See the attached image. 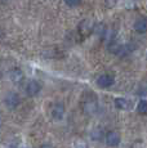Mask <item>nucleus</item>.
Wrapping results in <instances>:
<instances>
[{
    "label": "nucleus",
    "mask_w": 147,
    "mask_h": 148,
    "mask_svg": "<svg viewBox=\"0 0 147 148\" xmlns=\"http://www.w3.org/2000/svg\"><path fill=\"white\" fill-rule=\"evenodd\" d=\"M4 103L9 110H14L19 106V97L14 92H9L4 98Z\"/></svg>",
    "instance_id": "1"
},
{
    "label": "nucleus",
    "mask_w": 147,
    "mask_h": 148,
    "mask_svg": "<svg viewBox=\"0 0 147 148\" xmlns=\"http://www.w3.org/2000/svg\"><path fill=\"white\" fill-rule=\"evenodd\" d=\"M104 140H106V144L109 147H117L120 144V140H121V136L117 132L112 130V132H109L104 136Z\"/></svg>",
    "instance_id": "2"
},
{
    "label": "nucleus",
    "mask_w": 147,
    "mask_h": 148,
    "mask_svg": "<svg viewBox=\"0 0 147 148\" xmlns=\"http://www.w3.org/2000/svg\"><path fill=\"white\" fill-rule=\"evenodd\" d=\"M50 116L56 121L62 120L65 116V106L62 103H54L50 107Z\"/></svg>",
    "instance_id": "3"
},
{
    "label": "nucleus",
    "mask_w": 147,
    "mask_h": 148,
    "mask_svg": "<svg viewBox=\"0 0 147 148\" xmlns=\"http://www.w3.org/2000/svg\"><path fill=\"white\" fill-rule=\"evenodd\" d=\"M114 82H115L114 76L109 75V73H103V75H101L100 77L97 79V85L100 88H103V89L111 88L112 85H114Z\"/></svg>",
    "instance_id": "4"
},
{
    "label": "nucleus",
    "mask_w": 147,
    "mask_h": 148,
    "mask_svg": "<svg viewBox=\"0 0 147 148\" xmlns=\"http://www.w3.org/2000/svg\"><path fill=\"white\" fill-rule=\"evenodd\" d=\"M41 86L40 84H39L36 80H30L29 82L26 84V88H25V90H26V94L29 97H35L39 94V92H40Z\"/></svg>",
    "instance_id": "5"
},
{
    "label": "nucleus",
    "mask_w": 147,
    "mask_h": 148,
    "mask_svg": "<svg viewBox=\"0 0 147 148\" xmlns=\"http://www.w3.org/2000/svg\"><path fill=\"white\" fill-rule=\"evenodd\" d=\"M115 107L119 108V110L128 111L132 108V102L126 98H116L115 99Z\"/></svg>",
    "instance_id": "6"
},
{
    "label": "nucleus",
    "mask_w": 147,
    "mask_h": 148,
    "mask_svg": "<svg viewBox=\"0 0 147 148\" xmlns=\"http://www.w3.org/2000/svg\"><path fill=\"white\" fill-rule=\"evenodd\" d=\"M23 77H25V75H23V72H22L19 68H13V70L9 72V80L16 82V84L21 82L22 80H23Z\"/></svg>",
    "instance_id": "7"
},
{
    "label": "nucleus",
    "mask_w": 147,
    "mask_h": 148,
    "mask_svg": "<svg viewBox=\"0 0 147 148\" xmlns=\"http://www.w3.org/2000/svg\"><path fill=\"white\" fill-rule=\"evenodd\" d=\"M134 30L137 31L138 34H145L147 31V19H145V18L137 19L134 23Z\"/></svg>",
    "instance_id": "8"
},
{
    "label": "nucleus",
    "mask_w": 147,
    "mask_h": 148,
    "mask_svg": "<svg viewBox=\"0 0 147 148\" xmlns=\"http://www.w3.org/2000/svg\"><path fill=\"white\" fill-rule=\"evenodd\" d=\"M137 111L139 113H142V115H146L147 113V101L146 99L139 101V103H138V106H137Z\"/></svg>",
    "instance_id": "9"
},
{
    "label": "nucleus",
    "mask_w": 147,
    "mask_h": 148,
    "mask_svg": "<svg viewBox=\"0 0 147 148\" xmlns=\"http://www.w3.org/2000/svg\"><path fill=\"white\" fill-rule=\"evenodd\" d=\"M90 136H92V139L93 140H101V139L103 138V134H102V132H101L100 129H94L92 132V134H90Z\"/></svg>",
    "instance_id": "10"
},
{
    "label": "nucleus",
    "mask_w": 147,
    "mask_h": 148,
    "mask_svg": "<svg viewBox=\"0 0 147 148\" xmlns=\"http://www.w3.org/2000/svg\"><path fill=\"white\" fill-rule=\"evenodd\" d=\"M69 7H78V5L81 4V0H63Z\"/></svg>",
    "instance_id": "11"
},
{
    "label": "nucleus",
    "mask_w": 147,
    "mask_h": 148,
    "mask_svg": "<svg viewBox=\"0 0 147 148\" xmlns=\"http://www.w3.org/2000/svg\"><path fill=\"white\" fill-rule=\"evenodd\" d=\"M75 148H88V146H87L85 142H83V140H78V142L75 143Z\"/></svg>",
    "instance_id": "12"
},
{
    "label": "nucleus",
    "mask_w": 147,
    "mask_h": 148,
    "mask_svg": "<svg viewBox=\"0 0 147 148\" xmlns=\"http://www.w3.org/2000/svg\"><path fill=\"white\" fill-rule=\"evenodd\" d=\"M40 148H53L52 146H49V144H43V146H41Z\"/></svg>",
    "instance_id": "13"
}]
</instances>
